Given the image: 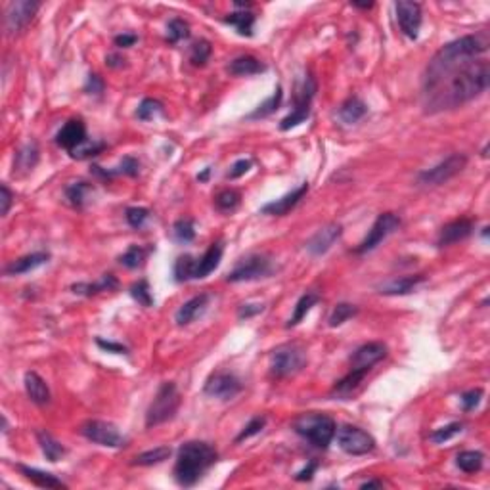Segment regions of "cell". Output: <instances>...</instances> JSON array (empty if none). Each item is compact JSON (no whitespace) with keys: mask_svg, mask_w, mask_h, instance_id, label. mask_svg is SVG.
I'll use <instances>...</instances> for the list:
<instances>
[{"mask_svg":"<svg viewBox=\"0 0 490 490\" xmlns=\"http://www.w3.org/2000/svg\"><path fill=\"white\" fill-rule=\"evenodd\" d=\"M241 203V194L238 190H232V188H226V190H221L216 196H214V207L216 211L221 213H234Z\"/></svg>","mask_w":490,"mask_h":490,"instance_id":"obj_38","label":"cell"},{"mask_svg":"<svg viewBox=\"0 0 490 490\" xmlns=\"http://www.w3.org/2000/svg\"><path fill=\"white\" fill-rule=\"evenodd\" d=\"M163 113H165L163 104H161L159 100L153 98H144L138 109H136V117L140 121H152V119H155L157 115H163Z\"/></svg>","mask_w":490,"mask_h":490,"instance_id":"obj_45","label":"cell"},{"mask_svg":"<svg viewBox=\"0 0 490 490\" xmlns=\"http://www.w3.org/2000/svg\"><path fill=\"white\" fill-rule=\"evenodd\" d=\"M255 14L251 10H238L224 18V23L232 25L241 36H253V27H255Z\"/></svg>","mask_w":490,"mask_h":490,"instance_id":"obj_32","label":"cell"},{"mask_svg":"<svg viewBox=\"0 0 490 490\" xmlns=\"http://www.w3.org/2000/svg\"><path fill=\"white\" fill-rule=\"evenodd\" d=\"M36 441H38V445H41V450H43V454H45V458L48 460V462H52V464H56L58 460H62L63 456H65V446L58 441V438L54 437V435H50L48 431H36Z\"/></svg>","mask_w":490,"mask_h":490,"instance_id":"obj_30","label":"cell"},{"mask_svg":"<svg viewBox=\"0 0 490 490\" xmlns=\"http://www.w3.org/2000/svg\"><path fill=\"white\" fill-rule=\"evenodd\" d=\"M129 293H131V297H133L134 301L140 304V307H146V309H148V307H152L153 304V295L148 280L134 282V284L131 285V289H129Z\"/></svg>","mask_w":490,"mask_h":490,"instance_id":"obj_44","label":"cell"},{"mask_svg":"<svg viewBox=\"0 0 490 490\" xmlns=\"http://www.w3.org/2000/svg\"><path fill=\"white\" fill-rule=\"evenodd\" d=\"M138 169H140V163H138V159L136 157H133V155H126V157H123V161L119 163V167H115L113 169V172L117 175H126V177H136L138 175Z\"/></svg>","mask_w":490,"mask_h":490,"instance_id":"obj_52","label":"cell"},{"mask_svg":"<svg viewBox=\"0 0 490 490\" xmlns=\"http://www.w3.org/2000/svg\"><path fill=\"white\" fill-rule=\"evenodd\" d=\"M38 163V146L35 142L25 144L18 153H16V159H14V170H33L35 165Z\"/></svg>","mask_w":490,"mask_h":490,"instance_id":"obj_36","label":"cell"},{"mask_svg":"<svg viewBox=\"0 0 490 490\" xmlns=\"http://www.w3.org/2000/svg\"><path fill=\"white\" fill-rule=\"evenodd\" d=\"M366 113H368V106L358 96H350L339 107V119L345 125H355L360 119H364Z\"/></svg>","mask_w":490,"mask_h":490,"instance_id":"obj_29","label":"cell"},{"mask_svg":"<svg viewBox=\"0 0 490 490\" xmlns=\"http://www.w3.org/2000/svg\"><path fill=\"white\" fill-rule=\"evenodd\" d=\"M462 431H464V423H462V421H452V423H448L445 427L435 429V431L429 435V438H431L435 445H443V443H448L450 438H454L456 435H460Z\"/></svg>","mask_w":490,"mask_h":490,"instance_id":"obj_47","label":"cell"},{"mask_svg":"<svg viewBox=\"0 0 490 490\" xmlns=\"http://www.w3.org/2000/svg\"><path fill=\"white\" fill-rule=\"evenodd\" d=\"M307 366V350L297 343H285L270 357V375L276 379H285L299 374Z\"/></svg>","mask_w":490,"mask_h":490,"instance_id":"obj_7","label":"cell"},{"mask_svg":"<svg viewBox=\"0 0 490 490\" xmlns=\"http://www.w3.org/2000/svg\"><path fill=\"white\" fill-rule=\"evenodd\" d=\"M316 471H318V462H316V460H312V462H309V464L304 465L301 471H297V475H295V481H299V482L312 481V477H314V473Z\"/></svg>","mask_w":490,"mask_h":490,"instance_id":"obj_57","label":"cell"},{"mask_svg":"<svg viewBox=\"0 0 490 490\" xmlns=\"http://www.w3.org/2000/svg\"><path fill=\"white\" fill-rule=\"evenodd\" d=\"M89 140L87 136V125L82 123V119H71L58 131L56 134V144L63 148L65 152L71 153L73 150H77L79 146Z\"/></svg>","mask_w":490,"mask_h":490,"instance_id":"obj_18","label":"cell"},{"mask_svg":"<svg viewBox=\"0 0 490 490\" xmlns=\"http://www.w3.org/2000/svg\"><path fill=\"white\" fill-rule=\"evenodd\" d=\"M467 161L469 159L465 153H452L437 163L435 167L421 170L418 175V182L423 186H441L450 179H454L456 175H460L467 167Z\"/></svg>","mask_w":490,"mask_h":490,"instance_id":"obj_8","label":"cell"},{"mask_svg":"<svg viewBox=\"0 0 490 490\" xmlns=\"http://www.w3.org/2000/svg\"><path fill=\"white\" fill-rule=\"evenodd\" d=\"M0 201H2V209H0V214L6 216L10 213V207H12V201H14V194L10 192V188L6 184L0 186Z\"/></svg>","mask_w":490,"mask_h":490,"instance_id":"obj_58","label":"cell"},{"mask_svg":"<svg viewBox=\"0 0 490 490\" xmlns=\"http://www.w3.org/2000/svg\"><path fill=\"white\" fill-rule=\"evenodd\" d=\"M106 89V82L100 77L98 73H90L89 79L85 82V92L90 96H102V92Z\"/></svg>","mask_w":490,"mask_h":490,"instance_id":"obj_53","label":"cell"},{"mask_svg":"<svg viewBox=\"0 0 490 490\" xmlns=\"http://www.w3.org/2000/svg\"><path fill=\"white\" fill-rule=\"evenodd\" d=\"M482 394H485V391H482L481 387H477V389H471V391L464 392V394L460 397V401H462V408H464V412L475 410V408H477V406L481 404Z\"/></svg>","mask_w":490,"mask_h":490,"instance_id":"obj_51","label":"cell"},{"mask_svg":"<svg viewBox=\"0 0 490 490\" xmlns=\"http://www.w3.org/2000/svg\"><path fill=\"white\" fill-rule=\"evenodd\" d=\"M172 236L180 243H190L196 240V223L194 219H179L172 226Z\"/></svg>","mask_w":490,"mask_h":490,"instance_id":"obj_42","label":"cell"},{"mask_svg":"<svg viewBox=\"0 0 490 490\" xmlns=\"http://www.w3.org/2000/svg\"><path fill=\"white\" fill-rule=\"evenodd\" d=\"M291 427L299 437H303L314 448H320V450H328L335 433H337L335 419L328 414H322V412H307V414L297 416Z\"/></svg>","mask_w":490,"mask_h":490,"instance_id":"obj_3","label":"cell"},{"mask_svg":"<svg viewBox=\"0 0 490 490\" xmlns=\"http://www.w3.org/2000/svg\"><path fill=\"white\" fill-rule=\"evenodd\" d=\"M106 65L107 67H111V69H119V67H123V65H125V58H123V56H119V54H107Z\"/></svg>","mask_w":490,"mask_h":490,"instance_id":"obj_60","label":"cell"},{"mask_svg":"<svg viewBox=\"0 0 490 490\" xmlns=\"http://www.w3.org/2000/svg\"><path fill=\"white\" fill-rule=\"evenodd\" d=\"M475 232V221L471 219H456L452 223L445 224L441 228L437 238V247H448L458 241L467 240Z\"/></svg>","mask_w":490,"mask_h":490,"instance_id":"obj_19","label":"cell"},{"mask_svg":"<svg viewBox=\"0 0 490 490\" xmlns=\"http://www.w3.org/2000/svg\"><path fill=\"white\" fill-rule=\"evenodd\" d=\"M209 175H211V167H205V169L197 175V180H199V182H207V180H209Z\"/></svg>","mask_w":490,"mask_h":490,"instance_id":"obj_62","label":"cell"},{"mask_svg":"<svg viewBox=\"0 0 490 490\" xmlns=\"http://www.w3.org/2000/svg\"><path fill=\"white\" fill-rule=\"evenodd\" d=\"M172 450L169 446H157V448H152V450H146L142 454L134 456L133 465H142V467H148V465H157L163 464L165 460H169Z\"/></svg>","mask_w":490,"mask_h":490,"instance_id":"obj_37","label":"cell"},{"mask_svg":"<svg viewBox=\"0 0 490 490\" xmlns=\"http://www.w3.org/2000/svg\"><path fill=\"white\" fill-rule=\"evenodd\" d=\"M339 448L348 456H366L374 452L375 438L357 425H343L337 433Z\"/></svg>","mask_w":490,"mask_h":490,"instance_id":"obj_11","label":"cell"},{"mask_svg":"<svg viewBox=\"0 0 490 490\" xmlns=\"http://www.w3.org/2000/svg\"><path fill=\"white\" fill-rule=\"evenodd\" d=\"M427 278L423 274H412V276H404V278H397V280H391V282H385L377 287V291L381 295H391V297H397V295H408L412 293L418 285H421L425 282Z\"/></svg>","mask_w":490,"mask_h":490,"instance_id":"obj_23","label":"cell"},{"mask_svg":"<svg viewBox=\"0 0 490 490\" xmlns=\"http://www.w3.org/2000/svg\"><path fill=\"white\" fill-rule=\"evenodd\" d=\"M96 345L106 353H113V355H129V348L123 343H117V341H106V339L98 337L96 339Z\"/></svg>","mask_w":490,"mask_h":490,"instance_id":"obj_54","label":"cell"},{"mask_svg":"<svg viewBox=\"0 0 490 490\" xmlns=\"http://www.w3.org/2000/svg\"><path fill=\"white\" fill-rule=\"evenodd\" d=\"M282 100H284V92H282V87H276L274 94L267 98L263 104H258L251 113L245 115L247 121H255V119H265V117H270L272 113H276L280 106H282Z\"/></svg>","mask_w":490,"mask_h":490,"instance_id":"obj_33","label":"cell"},{"mask_svg":"<svg viewBox=\"0 0 490 490\" xmlns=\"http://www.w3.org/2000/svg\"><path fill=\"white\" fill-rule=\"evenodd\" d=\"M48 260H50V255L45 251H38V253H31V255L12 260L10 265H6L4 272H6V276H19V274H27L31 270H36L38 267L46 265Z\"/></svg>","mask_w":490,"mask_h":490,"instance_id":"obj_22","label":"cell"},{"mask_svg":"<svg viewBox=\"0 0 490 490\" xmlns=\"http://www.w3.org/2000/svg\"><path fill=\"white\" fill-rule=\"evenodd\" d=\"M41 8V2L36 0H16L10 2L8 8L4 12V29L8 35H16L19 31H23L31 19L35 18V14Z\"/></svg>","mask_w":490,"mask_h":490,"instance_id":"obj_12","label":"cell"},{"mask_svg":"<svg viewBox=\"0 0 490 490\" xmlns=\"http://www.w3.org/2000/svg\"><path fill=\"white\" fill-rule=\"evenodd\" d=\"M223 253H224V247L221 241H214V243H211L209 245V249L201 255V257L197 258V267H196V278L194 280H203V278H207L211 272H213L214 268L221 265V260H223Z\"/></svg>","mask_w":490,"mask_h":490,"instance_id":"obj_24","label":"cell"},{"mask_svg":"<svg viewBox=\"0 0 490 490\" xmlns=\"http://www.w3.org/2000/svg\"><path fill=\"white\" fill-rule=\"evenodd\" d=\"M150 255V249H146L142 245H131L129 249L119 257V265L121 267L134 270V268H140L146 263V258Z\"/></svg>","mask_w":490,"mask_h":490,"instance_id":"obj_40","label":"cell"},{"mask_svg":"<svg viewBox=\"0 0 490 490\" xmlns=\"http://www.w3.org/2000/svg\"><path fill=\"white\" fill-rule=\"evenodd\" d=\"M263 311H265V304L260 303L241 304L240 309H238V318H240V320H247V318H253V316L260 314Z\"/></svg>","mask_w":490,"mask_h":490,"instance_id":"obj_56","label":"cell"},{"mask_svg":"<svg viewBox=\"0 0 490 490\" xmlns=\"http://www.w3.org/2000/svg\"><path fill=\"white\" fill-rule=\"evenodd\" d=\"M18 471L25 477L27 481H31L38 489H65V482L60 481L56 475L43 469H36V467H29V465L18 464Z\"/></svg>","mask_w":490,"mask_h":490,"instance_id":"obj_25","label":"cell"},{"mask_svg":"<svg viewBox=\"0 0 490 490\" xmlns=\"http://www.w3.org/2000/svg\"><path fill=\"white\" fill-rule=\"evenodd\" d=\"M387 357V345L381 341H370L364 343L353 353L350 357V370H357V372H364L370 374L372 368L375 364H379L383 358Z\"/></svg>","mask_w":490,"mask_h":490,"instance_id":"obj_15","label":"cell"},{"mask_svg":"<svg viewBox=\"0 0 490 490\" xmlns=\"http://www.w3.org/2000/svg\"><path fill=\"white\" fill-rule=\"evenodd\" d=\"M309 182H303L299 188H295L291 192H287L285 196H282L280 199H274L267 205L260 207V213L270 214V216H285L287 213H291L295 207L301 203L307 194H309Z\"/></svg>","mask_w":490,"mask_h":490,"instance_id":"obj_17","label":"cell"},{"mask_svg":"<svg viewBox=\"0 0 490 490\" xmlns=\"http://www.w3.org/2000/svg\"><path fill=\"white\" fill-rule=\"evenodd\" d=\"M401 216L394 213H381L377 214L375 223L372 224V228L368 230L366 238L362 240V243L357 247L358 255H366L370 251H374L379 243H383L391 234H394L401 228Z\"/></svg>","mask_w":490,"mask_h":490,"instance_id":"obj_10","label":"cell"},{"mask_svg":"<svg viewBox=\"0 0 490 490\" xmlns=\"http://www.w3.org/2000/svg\"><path fill=\"white\" fill-rule=\"evenodd\" d=\"M196 267L197 258H194L192 255H180V257L175 260L172 276H175V280H177L179 284L188 282V280H194V278H196Z\"/></svg>","mask_w":490,"mask_h":490,"instance_id":"obj_35","label":"cell"},{"mask_svg":"<svg viewBox=\"0 0 490 490\" xmlns=\"http://www.w3.org/2000/svg\"><path fill=\"white\" fill-rule=\"evenodd\" d=\"M125 219L129 226H133L136 230H140L144 226V223L150 219V209L146 207H129L125 211Z\"/></svg>","mask_w":490,"mask_h":490,"instance_id":"obj_50","label":"cell"},{"mask_svg":"<svg viewBox=\"0 0 490 490\" xmlns=\"http://www.w3.org/2000/svg\"><path fill=\"white\" fill-rule=\"evenodd\" d=\"M357 314H358V307H355V304L350 303L335 304V309H333L330 314V328H339V326H343L345 322L350 320V318H355Z\"/></svg>","mask_w":490,"mask_h":490,"instance_id":"obj_43","label":"cell"},{"mask_svg":"<svg viewBox=\"0 0 490 490\" xmlns=\"http://www.w3.org/2000/svg\"><path fill=\"white\" fill-rule=\"evenodd\" d=\"M180 402H182V397L177 383L163 381L146 412V427H157L161 423H167L169 419L175 418L180 408Z\"/></svg>","mask_w":490,"mask_h":490,"instance_id":"obj_4","label":"cell"},{"mask_svg":"<svg viewBox=\"0 0 490 490\" xmlns=\"http://www.w3.org/2000/svg\"><path fill=\"white\" fill-rule=\"evenodd\" d=\"M316 90H318V85L312 75H303L295 82L293 109L289 111V115L280 121V131H291L311 117V106L316 96Z\"/></svg>","mask_w":490,"mask_h":490,"instance_id":"obj_5","label":"cell"},{"mask_svg":"<svg viewBox=\"0 0 490 490\" xmlns=\"http://www.w3.org/2000/svg\"><path fill=\"white\" fill-rule=\"evenodd\" d=\"M364 372H357V370H350L343 379H339L337 383L333 385V389H331V397L333 399H341V401H345V399H348L350 394H355V391H357L358 387L362 385V381L366 379Z\"/></svg>","mask_w":490,"mask_h":490,"instance_id":"obj_28","label":"cell"},{"mask_svg":"<svg viewBox=\"0 0 490 490\" xmlns=\"http://www.w3.org/2000/svg\"><path fill=\"white\" fill-rule=\"evenodd\" d=\"M219 460V452L205 441H188L180 445L175 462V481L180 487L190 489L201 481Z\"/></svg>","mask_w":490,"mask_h":490,"instance_id":"obj_2","label":"cell"},{"mask_svg":"<svg viewBox=\"0 0 490 490\" xmlns=\"http://www.w3.org/2000/svg\"><path fill=\"white\" fill-rule=\"evenodd\" d=\"M190 36V25L188 21L180 18L170 19L169 25H167V41L170 45H179L180 41H186Z\"/></svg>","mask_w":490,"mask_h":490,"instance_id":"obj_46","label":"cell"},{"mask_svg":"<svg viewBox=\"0 0 490 490\" xmlns=\"http://www.w3.org/2000/svg\"><path fill=\"white\" fill-rule=\"evenodd\" d=\"M274 260L265 255V253H249L241 257L236 267L228 272L226 282L230 284H240V282H257L263 278H270L274 274Z\"/></svg>","mask_w":490,"mask_h":490,"instance_id":"obj_6","label":"cell"},{"mask_svg":"<svg viewBox=\"0 0 490 490\" xmlns=\"http://www.w3.org/2000/svg\"><path fill=\"white\" fill-rule=\"evenodd\" d=\"M241 391H243V383L232 372H214L207 377L203 385V392L207 397L221 399V401H232Z\"/></svg>","mask_w":490,"mask_h":490,"instance_id":"obj_13","label":"cell"},{"mask_svg":"<svg viewBox=\"0 0 490 490\" xmlns=\"http://www.w3.org/2000/svg\"><path fill=\"white\" fill-rule=\"evenodd\" d=\"M394 10H397L399 27H401L404 36H408L410 41H416L419 36L421 21H423L421 4L419 2H410V0H401V2L394 4Z\"/></svg>","mask_w":490,"mask_h":490,"instance_id":"obj_14","label":"cell"},{"mask_svg":"<svg viewBox=\"0 0 490 490\" xmlns=\"http://www.w3.org/2000/svg\"><path fill=\"white\" fill-rule=\"evenodd\" d=\"M23 385H25V392L29 397V401L36 404V406H46L50 404V387L46 383L45 379L36 372H27L25 379H23Z\"/></svg>","mask_w":490,"mask_h":490,"instance_id":"obj_21","label":"cell"},{"mask_svg":"<svg viewBox=\"0 0 490 490\" xmlns=\"http://www.w3.org/2000/svg\"><path fill=\"white\" fill-rule=\"evenodd\" d=\"M136 41H138V36L134 35V33H123V35H117L113 38L117 48H131V46L136 45Z\"/></svg>","mask_w":490,"mask_h":490,"instance_id":"obj_59","label":"cell"},{"mask_svg":"<svg viewBox=\"0 0 490 490\" xmlns=\"http://www.w3.org/2000/svg\"><path fill=\"white\" fill-rule=\"evenodd\" d=\"M265 427H267V416H255V418L251 419L245 427L241 429L240 435L236 437V443L240 445V443H243V441L255 437V435H258V433H260V431H263Z\"/></svg>","mask_w":490,"mask_h":490,"instance_id":"obj_49","label":"cell"},{"mask_svg":"<svg viewBox=\"0 0 490 490\" xmlns=\"http://www.w3.org/2000/svg\"><path fill=\"white\" fill-rule=\"evenodd\" d=\"M106 150V142H92V140H87V142L79 146L77 150H73L69 155L73 159H90V157H96L98 153H102Z\"/></svg>","mask_w":490,"mask_h":490,"instance_id":"obj_48","label":"cell"},{"mask_svg":"<svg viewBox=\"0 0 490 490\" xmlns=\"http://www.w3.org/2000/svg\"><path fill=\"white\" fill-rule=\"evenodd\" d=\"M341 234H343V226L339 223L326 224L314 236H311V240L307 241L304 247L314 257H322V255H326L335 245V241L341 238Z\"/></svg>","mask_w":490,"mask_h":490,"instance_id":"obj_16","label":"cell"},{"mask_svg":"<svg viewBox=\"0 0 490 490\" xmlns=\"http://www.w3.org/2000/svg\"><path fill=\"white\" fill-rule=\"evenodd\" d=\"M92 192H94L92 184L85 182V180H77V182H71V184L65 186V197H67L69 205L75 207V209H82L87 205Z\"/></svg>","mask_w":490,"mask_h":490,"instance_id":"obj_31","label":"cell"},{"mask_svg":"<svg viewBox=\"0 0 490 490\" xmlns=\"http://www.w3.org/2000/svg\"><path fill=\"white\" fill-rule=\"evenodd\" d=\"M209 293H199L196 297H192L190 301L180 307L177 314H175V320H177V326L184 328V326H190L192 322L197 320L203 312L207 311L209 307Z\"/></svg>","mask_w":490,"mask_h":490,"instance_id":"obj_20","label":"cell"},{"mask_svg":"<svg viewBox=\"0 0 490 490\" xmlns=\"http://www.w3.org/2000/svg\"><path fill=\"white\" fill-rule=\"evenodd\" d=\"M489 31L465 35L438 50L423 73L421 106L433 115L469 104L487 92L490 82Z\"/></svg>","mask_w":490,"mask_h":490,"instance_id":"obj_1","label":"cell"},{"mask_svg":"<svg viewBox=\"0 0 490 490\" xmlns=\"http://www.w3.org/2000/svg\"><path fill=\"white\" fill-rule=\"evenodd\" d=\"M485 464V454L479 450H464L456 458V465L464 473H479Z\"/></svg>","mask_w":490,"mask_h":490,"instance_id":"obj_39","label":"cell"},{"mask_svg":"<svg viewBox=\"0 0 490 490\" xmlns=\"http://www.w3.org/2000/svg\"><path fill=\"white\" fill-rule=\"evenodd\" d=\"M360 489H383V481L372 479V481L362 482V485H360Z\"/></svg>","mask_w":490,"mask_h":490,"instance_id":"obj_61","label":"cell"},{"mask_svg":"<svg viewBox=\"0 0 490 490\" xmlns=\"http://www.w3.org/2000/svg\"><path fill=\"white\" fill-rule=\"evenodd\" d=\"M211 54H213V46H211V43L205 41V38H199V41H196L194 45L190 46L188 60H190L192 65H196V67H203V65L209 62Z\"/></svg>","mask_w":490,"mask_h":490,"instance_id":"obj_41","label":"cell"},{"mask_svg":"<svg viewBox=\"0 0 490 490\" xmlns=\"http://www.w3.org/2000/svg\"><path fill=\"white\" fill-rule=\"evenodd\" d=\"M80 435L94 443V445L106 446V448H121L126 445V438L121 435V431L104 419H87L80 425Z\"/></svg>","mask_w":490,"mask_h":490,"instance_id":"obj_9","label":"cell"},{"mask_svg":"<svg viewBox=\"0 0 490 490\" xmlns=\"http://www.w3.org/2000/svg\"><path fill=\"white\" fill-rule=\"evenodd\" d=\"M251 167H253V161L251 159H238L232 165V169L228 170L226 179H230V180L240 179V177H243V175H245V172H247Z\"/></svg>","mask_w":490,"mask_h":490,"instance_id":"obj_55","label":"cell"},{"mask_svg":"<svg viewBox=\"0 0 490 490\" xmlns=\"http://www.w3.org/2000/svg\"><path fill=\"white\" fill-rule=\"evenodd\" d=\"M353 6H355V8H360V10H370V8H374V2H370V4H357V2H353Z\"/></svg>","mask_w":490,"mask_h":490,"instance_id":"obj_63","label":"cell"},{"mask_svg":"<svg viewBox=\"0 0 490 490\" xmlns=\"http://www.w3.org/2000/svg\"><path fill=\"white\" fill-rule=\"evenodd\" d=\"M119 287V282L113 274H104L100 282H79V284L71 285V291L75 295H82V297H92V295H98L102 291H113Z\"/></svg>","mask_w":490,"mask_h":490,"instance_id":"obj_27","label":"cell"},{"mask_svg":"<svg viewBox=\"0 0 490 490\" xmlns=\"http://www.w3.org/2000/svg\"><path fill=\"white\" fill-rule=\"evenodd\" d=\"M320 301V295L314 293V291H307L304 295H301V299L297 301V304H295V311H293V316L289 318V322H287V326L285 328H295V326H299L301 322H303V318L311 312V309L314 307V304Z\"/></svg>","mask_w":490,"mask_h":490,"instance_id":"obj_34","label":"cell"},{"mask_svg":"<svg viewBox=\"0 0 490 490\" xmlns=\"http://www.w3.org/2000/svg\"><path fill=\"white\" fill-rule=\"evenodd\" d=\"M265 71H267V65L255 56H249V54L234 58L228 65V73L234 77H251V75H258V73Z\"/></svg>","mask_w":490,"mask_h":490,"instance_id":"obj_26","label":"cell"}]
</instances>
